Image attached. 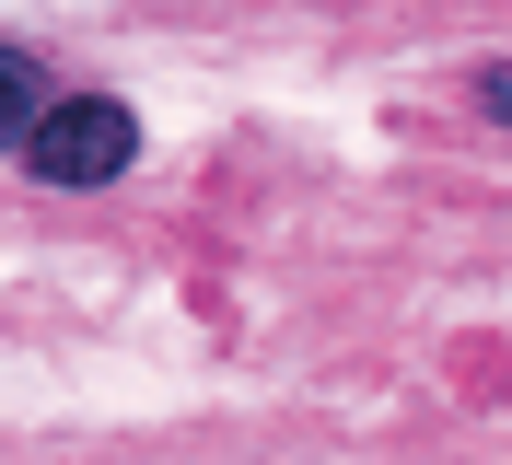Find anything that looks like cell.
<instances>
[{
	"mask_svg": "<svg viewBox=\"0 0 512 465\" xmlns=\"http://www.w3.org/2000/svg\"><path fill=\"white\" fill-rule=\"evenodd\" d=\"M140 163V117L117 93H47V117L24 128V175L35 186H117Z\"/></svg>",
	"mask_w": 512,
	"mask_h": 465,
	"instance_id": "obj_1",
	"label": "cell"
},
{
	"mask_svg": "<svg viewBox=\"0 0 512 465\" xmlns=\"http://www.w3.org/2000/svg\"><path fill=\"white\" fill-rule=\"evenodd\" d=\"M47 117V70L24 47H0V152H24V128Z\"/></svg>",
	"mask_w": 512,
	"mask_h": 465,
	"instance_id": "obj_2",
	"label": "cell"
},
{
	"mask_svg": "<svg viewBox=\"0 0 512 465\" xmlns=\"http://www.w3.org/2000/svg\"><path fill=\"white\" fill-rule=\"evenodd\" d=\"M478 105H489V117L512 128V59H489V70H478Z\"/></svg>",
	"mask_w": 512,
	"mask_h": 465,
	"instance_id": "obj_3",
	"label": "cell"
}]
</instances>
